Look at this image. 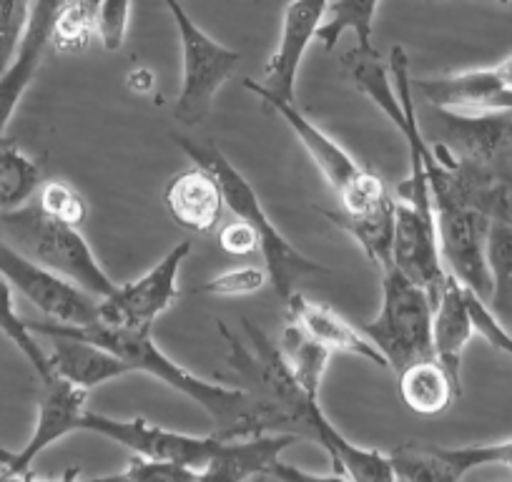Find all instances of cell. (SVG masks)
<instances>
[{
  "instance_id": "74e56055",
  "label": "cell",
  "mask_w": 512,
  "mask_h": 482,
  "mask_svg": "<svg viewBox=\"0 0 512 482\" xmlns=\"http://www.w3.org/2000/svg\"><path fill=\"white\" fill-rule=\"evenodd\" d=\"M497 66H500V71L505 73L507 83H510V86H512V56H507L505 61H500V63H497Z\"/></svg>"
},
{
  "instance_id": "30bf717a",
  "label": "cell",
  "mask_w": 512,
  "mask_h": 482,
  "mask_svg": "<svg viewBox=\"0 0 512 482\" xmlns=\"http://www.w3.org/2000/svg\"><path fill=\"white\" fill-rule=\"evenodd\" d=\"M88 397L91 392L73 382L53 377L46 382L41 402H38L36 430L28 437L26 445L18 452L0 450V480H18V477H31V465L63 437L73 432H83V415L88 410Z\"/></svg>"
},
{
  "instance_id": "ba28073f",
  "label": "cell",
  "mask_w": 512,
  "mask_h": 482,
  "mask_svg": "<svg viewBox=\"0 0 512 482\" xmlns=\"http://www.w3.org/2000/svg\"><path fill=\"white\" fill-rule=\"evenodd\" d=\"M189 254L191 241H179L139 279L116 284L108 297L98 299V322L131 332H151L156 319L179 299V269Z\"/></svg>"
},
{
  "instance_id": "ffe728a7",
  "label": "cell",
  "mask_w": 512,
  "mask_h": 482,
  "mask_svg": "<svg viewBox=\"0 0 512 482\" xmlns=\"http://www.w3.org/2000/svg\"><path fill=\"white\" fill-rule=\"evenodd\" d=\"M48 339L53 342V352L48 354L53 377H61V380H68L91 392L96 387L106 385V382L118 380L123 375H131V367L118 354L101 347V344H93L76 337Z\"/></svg>"
},
{
  "instance_id": "d590c367",
  "label": "cell",
  "mask_w": 512,
  "mask_h": 482,
  "mask_svg": "<svg viewBox=\"0 0 512 482\" xmlns=\"http://www.w3.org/2000/svg\"><path fill=\"white\" fill-rule=\"evenodd\" d=\"M219 247L231 257H251L262 249V241L254 226L246 224L244 219H236L219 229Z\"/></svg>"
},
{
  "instance_id": "52a82bcc",
  "label": "cell",
  "mask_w": 512,
  "mask_h": 482,
  "mask_svg": "<svg viewBox=\"0 0 512 482\" xmlns=\"http://www.w3.org/2000/svg\"><path fill=\"white\" fill-rule=\"evenodd\" d=\"M81 430L108 437V440L118 442V445L131 450L134 455L171 460L184 467H191L199 475V480H206L211 467L224 455L226 442L231 440V437L219 435V432H214V435H186V432H174L154 425V422L144 420V417L113 420V417L91 410H86V415H83Z\"/></svg>"
},
{
  "instance_id": "83f0119b",
  "label": "cell",
  "mask_w": 512,
  "mask_h": 482,
  "mask_svg": "<svg viewBox=\"0 0 512 482\" xmlns=\"http://www.w3.org/2000/svg\"><path fill=\"white\" fill-rule=\"evenodd\" d=\"M101 0H61L51 33V46L61 53H78L98 36Z\"/></svg>"
},
{
  "instance_id": "e575fe53",
  "label": "cell",
  "mask_w": 512,
  "mask_h": 482,
  "mask_svg": "<svg viewBox=\"0 0 512 482\" xmlns=\"http://www.w3.org/2000/svg\"><path fill=\"white\" fill-rule=\"evenodd\" d=\"M467 302H470V312L472 319H475L477 334H482L492 347L505 352L507 357H512V334L502 327V322L497 319V314L492 312L490 304H487L485 299L477 297L475 292H470V289H467Z\"/></svg>"
},
{
  "instance_id": "836d02e7",
  "label": "cell",
  "mask_w": 512,
  "mask_h": 482,
  "mask_svg": "<svg viewBox=\"0 0 512 482\" xmlns=\"http://www.w3.org/2000/svg\"><path fill=\"white\" fill-rule=\"evenodd\" d=\"M131 26V0H101L98 8V41L108 53H118Z\"/></svg>"
},
{
  "instance_id": "4dcf8cb0",
  "label": "cell",
  "mask_w": 512,
  "mask_h": 482,
  "mask_svg": "<svg viewBox=\"0 0 512 482\" xmlns=\"http://www.w3.org/2000/svg\"><path fill=\"white\" fill-rule=\"evenodd\" d=\"M269 282L267 267H236L219 277L209 279L194 289V294H209V297H246V294L262 292Z\"/></svg>"
},
{
  "instance_id": "7c38bea8",
  "label": "cell",
  "mask_w": 512,
  "mask_h": 482,
  "mask_svg": "<svg viewBox=\"0 0 512 482\" xmlns=\"http://www.w3.org/2000/svg\"><path fill=\"white\" fill-rule=\"evenodd\" d=\"M392 267H397L405 277L427 289L432 302H437L447 277H450L445 262H442L435 214L420 211L405 199L395 204Z\"/></svg>"
},
{
  "instance_id": "9c48e42d",
  "label": "cell",
  "mask_w": 512,
  "mask_h": 482,
  "mask_svg": "<svg viewBox=\"0 0 512 482\" xmlns=\"http://www.w3.org/2000/svg\"><path fill=\"white\" fill-rule=\"evenodd\" d=\"M0 274L36 309L61 324L98 322V297L18 252L0 236Z\"/></svg>"
},
{
  "instance_id": "8992f818",
  "label": "cell",
  "mask_w": 512,
  "mask_h": 482,
  "mask_svg": "<svg viewBox=\"0 0 512 482\" xmlns=\"http://www.w3.org/2000/svg\"><path fill=\"white\" fill-rule=\"evenodd\" d=\"M164 6L176 23L181 38V58H184L174 118L186 126H196L209 118L216 96L239 66L241 51L214 41L189 16V11L181 6V0H164Z\"/></svg>"
},
{
  "instance_id": "2e32d148",
  "label": "cell",
  "mask_w": 512,
  "mask_h": 482,
  "mask_svg": "<svg viewBox=\"0 0 512 482\" xmlns=\"http://www.w3.org/2000/svg\"><path fill=\"white\" fill-rule=\"evenodd\" d=\"M287 312L289 322L299 324L307 334H312L317 342L327 344L332 352H344L354 354V357H362L372 365L387 370V359L384 354L374 347L372 339L362 332V327L352 324L349 319H344L342 314L334 312L332 307L322 302H314V299L304 297L299 289H294L287 297Z\"/></svg>"
},
{
  "instance_id": "f1b7e54d",
  "label": "cell",
  "mask_w": 512,
  "mask_h": 482,
  "mask_svg": "<svg viewBox=\"0 0 512 482\" xmlns=\"http://www.w3.org/2000/svg\"><path fill=\"white\" fill-rule=\"evenodd\" d=\"M432 455L445 467L447 482L462 480L472 470L485 465H507L512 467V440L485 442V445H462V447H440L430 445Z\"/></svg>"
},
{
  "instance_id": "d4e9b609",
  "label": "cell",
  "mask_w": 512,
  "mask_h": 482,
  "mask_svg": "<svg viewBox=\"0 0 512 482\" xmlns=\"http://www.w3.org/2000/svg\"><path fill=\"white\" fill-rule=\"evenodd\" d=\"M377 8L379 0H329L327 16L317 31V41L327 51H332L344 33H354L359 51H377L372 43Z\"/></svg>"
},
{
  "instance_id": "cb8c5ba5",
  "label": "cell",
  "mask_w": 512,
  "mask_h": 482,
  "mask_svg": "<svg viewBox=\"0 0 512 482\" xmlns=\"http://www.w3.org/2000/svg\"><path fill=\"white\" fill-rule=\"evenodd\" d=\"M41 184L38 161L0 136V214L31 204Z\"/></svg>"
},
{
  "instance_id": "484cf974",
  "label": "cell",
  "mask_w": 512,
  "mask_h": 482,
  "mask_svg": "<svg viewBox=\"0 0 512 482\" xmlns=\"http://www.w3.org/2000/svg\"><path fill=\"white\" fill-rule=\"evenodd\" d=\"M13 292H16V289L11 287V282L0 274V334L8 337V342H13V347L26 357L28 365L33 367V372H36V375L41 377L43 385H46V382L53 380L51 359H48V354L43 352V347L38 344L36 332L31 329V324L18 314Z\"/></svg>"
},
{
  "instance_id": "1f68e13d",
  "label": "cell",
  "mask_w": 512,
  "mask_h": 482,
  "mask_svg": "<svg viewBox=\"0 0 512 482\" xmlns=\"http://www.w3.org/2000/svg\"><path fill=\"white\" fill-rule=\"evenodd\" d=\"M33 0H0V71L16 56Z\"/></svg>"
},
{
  "instance_id": "6da1fadb",
  "label": "cell",
  "mask_w": 512,
  "mask_h": 482,
  "mask_svg": "<svg viewBox=\"0 0 512 482\" xmlns=\"http://www.w3.org/2000/svg\"><path fill=\"white\" fill-rule=\"evenodd\" d=\"M36 334L46 337H76L86 342L101 344L131 367V372H146L156 377L171 390L184 395L186 400L196 402L206 415L214 420L216 432L224 437H249L269 430L277 425H289L292 417L279 402L254 400L249 392L236 387L214 385L201 380L194 372L181 367L169 357L159 344L154 342L151 332H131V329L108 327L103 322L91 324H61V322H28Z\"/></svg>"
},
{
  "instance_id": "603a6c76",
  "label": "cell",
  "mask_w": 512,
  "mask_h": 482,
  "mask_svg": "<svg viewBox=\"0 0 512 482\" xmlns=\"http://www.w3.org/2000/svg\"><path fill=\"white\" fill-rule=\"evenodd\" d=\"M279 352L284 357L289 375L299 385L304 395L312 400H319V387H322L324 375H327L329 359H332V349L327 344L317 342L312 334L304 332L299 324L289 322L284 327L282 339H279Z\"/></svg>"
},
{
  "instance_id": "f546056e",
  "label": "cell",
  "mask_w": 512,
  "mask_h": 482,
  "mask_svg": "<svg viewBox=\"0 0 512 482\" xmlns=\"http://www.w3.org/2000/svg\"><path fill=\"white\" fill-rule=\"evenodd\" d=\"M38 206L48 216H53L58 221H66L71 226H81L88 216V204L81 196V191L61 179L41 184V189H38Z\"/></svg>"
},
{
  "instance_id": "7402d4cb",
  "label": "cell",
  "mask_w": 512,
  "mask_h": 482,
  "mask_svg": "<svg viewBox=\"0 0 512 482\" xmlns=\"http://www.w3.org/2000/svg\"><path fill=\"white\" fill-rule=\"evenodd\" d=\"M400 375L402 402L417 415H440L460 397L462 385L437 357L412 362Z\"/></svg>"
},
{
  "instance_id": "5b68a950",
  "label": "cell",
  "mask_w": 512,
  "mask_h": 482,
  "mask_svg": "<svg viewBox=\"0 0 512 482\" xmlns=\"http://www.w3.org/2000/svg\"><path fill=\"white\" fill-rule=\"evenodd\" d=\"M432 206H435L437 239L447 272L490 304L492 279L485 257L487 231L492 216L510 209L465 194L440 196L432 201Z\"/></svg>"
},
{
  "instance_id": "9a60e30c",
  "label": "cell",
  "mask_w": 512,
  "mask_h": 482,
  "mask_svg": "<svg viewBox=\"0 0 512 482\" xmlns=\"http://www.w3.org/2000/svg\"><path fill=\"white\" fill-rule=\"evenodd\" d=\"M58 8H61V0H33L31 16H28L16 56L0 71V136L11 124L13 113L18 111L31 83L36 81L43 56L51 46Z\"/></svg>"
},
{
  "instance_id": "8d00e7d4",
  "label": "cell",
  "mask_w": 512,
  "mask_h": 482,
  "mask_svg": "<svg viewBox=\"0 0 512 482\" xmlns=\"http://www.w3.org/2000/svg\"><path fill=\"white\" fill-rule=\"evenodd\" d=\"M126 86L131 93H139V96H146L156 88V73L151 71L149 66H136L128 71Z\"/></svg>"
},
{
  "instance_id": "3957f363",
  "label": "cell",
  "mask_w": 512,
  "mask_h": 482,
  "mask_svg": "<svg viewBox=\"0 0 512 482\" xmlns=\"http://www.w3.org/2000/svg\"><path fill=\"white\" fill-rule=\"evenodd\" d=\"M0 236L13 244L18 252L36 259L51 272L71 279L73 284L103 299L116 289V282L98 264L88 241L83 239L81 226H71L48 216L38 204H26L21 209L0 214Z\"/></svg>"
},
{
  "instance_id": "ac0fdd59",
  "label": "cell",
  "mask_w": 512,
  "mask_h": 482,
  "mask_svg": "<svg viewBox=\"0 0 512 482\" xmlns=\"http://www.w3.org/2000/svg\"><path fill=\"white\" fill-rule=\"evenodd\" d=\"M475 332V319H472L470 302H467V287L450 274L435 302V314H432V347H435V357L460 385L462 354Z\"/></svg>"
},
{
  "instance_id": "8fae6325",
  "label": "cell",
  "mask_w": 512,
  "mask_h": 482,
  "mask_svg": "<svg viewBox=\"0 0 512 482\" xmlns=\"http://www.w3.org/2000/svg\"><path fill=\"white\" fill-rule=\"evenodd\" d=\"M244 86L249 88L256 98H262L269 108H274V111L287 121V126L297 134V139L302 141V146L307 149V154L312 156L317 169L322 171L324 179L329 181L337 201L344 199L347 194H352L359 184L367 181V176L372 174V171L359 166L357 161L332 139V136L324 134L314 121H309V118L299 111L297 101L277 96V93L269 91L264 83H256L254 78H244Z\"/></svg>"
},
{
  "instance_id": "d6986e66",
  "label": "cell",
  "mask_w": 512,
  "mask_h": 482,
  "mask_svg": "<svg viewBox=\"0 0 512 482\" xmlns=\"http://www.w3.org/2000/svg\"><path fill=\"white\" fill-rule=\"evenodd\" d=\"M445 126V146L460 159L490 164L512 144V121L507 113H455L440 111Z\"/></svg>"
},
{
  "instance_id": "e0dca14e",
  "label": "cell",
  "mask_w": 512,
  "mask_h": 482,
  "mask_svg": "<svg viewBox=\"0 0 512 482\" xmlns=\"http://www.w3.org/2000/svg\"><path fill=\"white\" fill-rule=\"evenodd\" d=\"M164 204L171 219L194 234L214 231L224 214V194H221L219 181L209 169L196 164L194 169L181 171L169 181L164 191Z\"/></svg>"
},
{
  "instance_id": "4316f807",
  "label": "cell",
  "mask_w": 512,
  "mask_h": 482,
  "mask_svg": "<svg viewBox=\"0 0 512 482\" xmlns=\"http://www.w3.org/2000/svg\"><path fill=\"white\" fill-rule=\"evenodd\" d=\"M487 269L492 279L490 302L497 309H512V214L492 216L490 231H487Z\"/></svg>"
},
{
  "instance_id": "5bb4252c",
  "label": "cell",
  "mask_w": 512,
  "mask_h": 482,
  "mask_svg": "<svg viewBox=\"0 0 512 482\" xmlns=\"http://www.w3.org/2000/svg\"><path fill=\"white\" fill-rule=\"evenodd\" d=\"M329 0H292L284 8L279 43L264 68V86L277 96L294 101L299 66L327 16Z\"/></svg>"
},
{
  "instance_id": "d6a6232c",
  "label": "cell",
  "mask_w": 512,
  "mask_h": 482,
  "mask_svg": "<svg viewBox=\"0 0 512 482\" xmlns=\"http://www.w3.org/2000/svg\"><path fill=\"white\" fill-rule=\"evenodd\" d=\"M118 477L123 480H136V482H196V475L191 467L179 465V462L171 460H156V457H144L134 455L128 462L126 470Z\"/></svg>"
},
{
  "instance_id": "277c9868",
  "label": "cell",
  "mask_w": 512,
  "mask_h": 482,
  "mask_svg": "<svg viewBox=\"0 0 512 482\" xmlns=\"http://www.w3.org/2000/svg\"><path fill=\"white\" fill-rule=\"evenodd\" d=\"M379 272H382V307L377 317L359 327L384 354L390 370L400 372L412 362L435 357L432 347L435 302L427 289L412 282L392 264Z\"/></svg>"
},
{
  "instance_id": "4fadbf2b",
  "label": "cell",
  "mask_w": 512,
  "mask_h": 482,
  "mask_svg": "<svg viewBox=\"0 0 512 482\" xmlns=\"http://www.w3.org/2000/svg\"><path fill=\"white\" fill-rule=\"evenodd\" d=\"M430 106L455 113H512V86L500 66L415 81Z\"/></svg>"
},
{
  "instance_id": "44dd1931",
  "label": "cell",
  "mask_w": 512,
  "mask_h": 482,
  "mask_svg": "<svg viewBox=\"0 0 512 482\" xmlns=\"http://www.w3.org/2000/svg\"><path fill=\"white\" fill-rule=\"evenodd\" d=\"M297 435H249L231 437L221 460L209 470V482H244L251 477H267L274 462H279L284 450L297 442Z\"/></svg>"
},
{
  "instance_id": "f35d334b",
  "label": "cell",
  "mask_w": 512,
  "mask_h": 482,
  "mask_svg": "<svg viewBox=\"0 0 512 482\" xmlns=\"http://www.w3.org/2000/svg\"><path fill=\"white\" fill-rule=\"evenodd\" d=\"M500 3H505V6H507V3H510V6H512V0H500Z\"/></svg>"
},
{
  "instance_id": "7a4b0ae2",
  "label": "cell",
  "mask_w": 512,
  "mask_h": 482,
  "mask_svg": "<svg viewBox=\"0 0 512 482\" xmlns=\"http://www.w3.org/2000/svg\"><path fill=\"white\" fill-rule=\"evenodd\" d=\"M174 141L196 166H204V169H209L211 174L216 176V181H219L221 186V194H224L226 209H229L236 219H244L246 224L254 226L256 234H259V241H262V249H259V252H262L264 257L269 282L277 289L282 302H287L289 294L297 289L299 279L309 277V274L327 272L322 264L304 257V254L294 247L292 241L279 231L277 221H272V216L267 214L262 199H259L254 186L249 184V179H246V176L241 174L216 146L199 144V141L181 134H174Z\"/></svg>"
}]
</instances>
